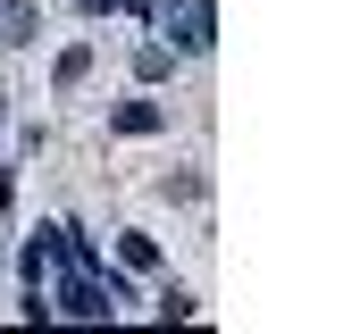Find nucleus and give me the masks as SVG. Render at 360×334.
<instances>
[{
    "label": "nucleus",
    "mask_w": 360,
    "mask_h": 334,
    "mask_svg": "<svg viewBox=\"0 0 360 334\" xmlns=\"http://www.w3.org/2000/svg\"><path fill=\"white\" fill-rule=\"evenodd\" d=\"M92 8H101V0H92Z\"/></svg>",
    "instance_id": "1"
}]
</instances>
